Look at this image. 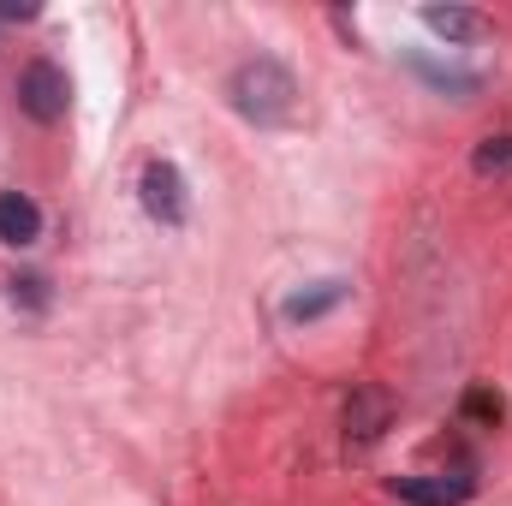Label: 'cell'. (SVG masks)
<instances>
[{"instance_id":"cell-1","label":"cell","mask_w":512,"mask_h":506,"mask_svg":"<svg viewBox=\"0 0 512 506\" xmlns=\"http://www.w3.org/2000/svg\"><path fill=\"white\" fill-rule=\"evenodd\" d=\"M292 96H298V84H292V72L280 66V60H245L239 72H233V108L256 120V126H274V120H286L292 114Z\"/></svg>"},{"instance_id":"cell-2","label":"cell","mask_w":512,"mask_h":506,"mask_svg":"<svg viewBox=\"0 0 512 506\" xmlns=\"http://www.w3.org/2000/svg\"><path fill=\"white\" fill-rule=\"evenodd\" d=\"M18 102H24V114H30V120L54 126V120H66L72 84H66V72H60L54 60H30V66H24V78H18Z\"/></svg>"},{"instance_id":"cell-3","label":"cell","mask_w":512,"mask_h":506,"mask_svg":"<svg viewBox=\"0 0 512 506\" xmlns=\"http://www.w3.org/2000/svg\"><path fill=\"white\" fill-rule=\"evenodd\" d=\"M143 209H149L155 221H167V227L185 221V185H179V167H167V161H149V167H143Z\"/></svg>"},{"instance_id":"cell-4","label":"cell","mask_w":512,"mask_h":506,"mask_svg":"<svg viewBox=\"0 0 512 506\" xmlns=\"http://www.w3.org/2000/svg\"><path fill=\"white\" fill-rule=\"evenodd\" d=\"M42 239V209L24 197V191H0V245L24 251Z\"/></svg>"},{"instance_id":"cell-5","label":"cell","mask_w":512,"mask_h":506,"mask_svg":"<svg viewBox=\"0 0 512 506\" xmlns=\"http://www.w3.org/2000/svg\"><path fill=\"white\" fill-rule=\"evenodd\" d=\"M399 501L411 506H459L471 501V477H399Z\"/></svg>"},{"instance_id":"cell-6","label":"cell","mask_w":512,"mask_h":506,"mask_svg":"<svg viewBox=\"0 0 512 506\" xmlns=\"http://www.w3.org/2000/svg\"><path fill=\"white\" fill-rule=\"evenodd\" d=\"M423 24H429L435 36H447V42H465V36H477V30H483V18H477V12H453V6H429V12H423Z\"/></svg>"},{"instance_id":"cell-7","label":"cell","mask_w":512,"mask_h":506,"mask_svg":"<svg viewBox=\"0 0 512 506\" xmlns=\"http://www.w3.org/2000/svg\"><path fill=\"white\" fill-rule=\"evenodd\" d=\"M340 298H346V286H340V280H328V286H322V292H310V298H304V292H298V298H286V316H292V322H304V316H322V310H328V304H340Z\"/></svg>"},{"instance_id":"cell-8","label":"cell","mask_w":512,"mask_h":506,"mask_svg":"<svg viewBox=\"0 0 512 506\" xmlns=\"http://www.w3.org/2000/svg\"><path fill=\"white\" fill-rule=\"evenodd\" d=\"M477 173H512V137L477 143Z\"/></svg>"},{"instance_id":"cell-9","label":"cell","mask_w":512,"mask_h":506,"mask_svg":"<svg viewBox=\"0 0 512 506\" xmlns=\"http://www.w3.org/2000/svg\"><path fill=\"white\" fill-rule=\"evenodd\" d=\"M465 411L483 417V423H495V417H501V399H495L489 387H477V393H465Z\"/></svg>"}]
</instances>
